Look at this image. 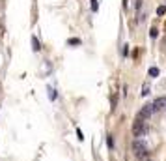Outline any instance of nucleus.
<instances>
[{"label":"nucleus","instance_id":"1","mask_svg":"<svg viewBox=\"0 0 166 161\" xmlns=\"http://www.w3.org/2000/svg\"><path fill=\"white\" fill-rule=\"evenodd\" d=\"M146 133H148V124H146V120L136 118L134 124H133V135L136 137V139H140V137H144Z\"/></svg>","mask_w":166,"mask_h":161},{"label":"nucleus","instance_id":"2","mask_svg":"<svg viewBox=\"0 0 166 161\" xmlns=\"http://www.w3.org/2000/svg\"><path fill=\"white\" fill-rule=\"evenodd\" d=\"M133 150H134V155L140 159V157H144V155H148V146L142 143L140 139H134V143H133Z\"/></svg>","mask_w":166,"mask_h":161},{"label":"nucleus","instance_id":"3","mask_svg":"<svg viewBox=\"0 0 166 161\" xmlns=\"http://www.w3.org/2000/svg\"><path fill=\"white\" fill-rule=\"evenodd\" d=\"M151 114H155V107H153V103H148V105L142 107V111L138 112V118L146 120V118H149V116H151Z\"/></svg>","mask_w":166,"mask_h":161},{"label":"nucleus","instance_id":"4","mask_svg":"<svg viewBox=\"0 0 166 161\" xmlns=\"http://www.w3.org/2000/svg\"><path fill=\"white\" fill-rule=\"evenodd\" d=\"M153 107H155V112L162 111V109L166 107V98H164V96H162V98H157V99L153 101Z\"/></svg>","mask_w":166,"mask_h":161},{"label":"nucleus","instance_id":"5","mask_svg":"<svg viewBox=\"0 0 166 161\" xmlns=\"http://www.w3.org/2000/svg\"><path fill=\"white\" fill-rule=\"evenodd\" d=\"M166 13V6H159L157 8V15H164Z\"/></svg>","mask_w":166,"mask_h":161},{"label":"nucleus","instance_id":"6","mask_svg":"<svg viewBox=\"0 0 166 161\" xmlns=\"http://www.w3.org/2000/svg\"><path fill=\"white\" fill-rule=\"evenodd\" d=\"M149 75H151V77H157V75H159V70H157V67H151V70H149Z\"/></svg>","mask_w":166,"mask_h":161},{"label":"nucleus","instance_id":"7","mask_svg":"<svg viewBox=\"0 0 166 161\" xmlns=\"http://www.w3.org/2000/svg\"><path fill=\"white\" fill-rule=\"evenodd\" d=\"M142 90H144V92H142V94H144V96H148V90H149V84L146 83V84H144V88H142Z\"/></svg>","mask_w":166,"mask_h":161},{"label":"nucleus","instance_id":"8","mask_svg":"<svg viewBox=\"0 0 166 161\" xmlns=\"http://www.w3.org/2000/svg\"><path fill=\"white\" fill-rule=\"evenodd\" d=\"M90 2H91V10L95 11V10H97V2H95V0H90Z\"/></svg>","mask_w":166,"mask_h":161},{"label":"nucleus","instance_id":"9","mask_svg":"<svg viewBox=\"0 0 166 161\" xmlns=\"http://www.w3.org/2000/svg\"><path fill=\"white\" fill-rule=\"evenodd\" d=\"M69 43H71V45H79V43H80V39H69Z\"/></svg>","mask_w":166,"mask_h":161},{"label":"nucleus","instance_id":"10","mask_svg":"<svg viewBox=\"0 0 166 161\" xmlns=\"http://www.w3.org/2000/svg\"><path fill=\"white\" fill-rule=\"evenodd\" d=\"M138 161H151V159H149V155H144V157H140Z\"/></svg>","mask_w":166,"mask_h":161},{"label":"nucleus","instance_id":"11","mask_svg":"<svg viewBox=\"0 0 166 161\" xmlns=\"http://www.w3.org/2000/svg\"><path fill=\"white\" fill-rule=\"evenodd\" d=\"M0 34H4V28H2V26H0Z\"/></svg>","mask_w":166,"mask_h":161}]
</instances>
